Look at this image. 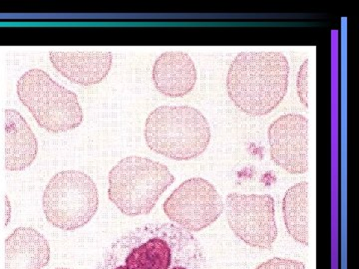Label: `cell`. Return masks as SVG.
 <instances>
[{
	"instance_id": "obj_8",
	"label": "cell",
	"mask_w": 359,
	"mask_h": 269,
	"mask_svg": "<svg viewBox=\"0 0 359 269\" xmlns=\"http://www.w3.org/2000/svg\"><path fill=\"white\" fill-rule=\"evenodd\" d=\"M170 221L190 233L211 226L224 212L221 195L209 181L203 178L187 179L170 195L163 205Z\"/></svg>"
},
{
	"instance_id": "obj_3",
	"label": "cell",
	"mask_w": 359,
	"mask_h": 269,
	"mask_svg": "<svg viewBox=\"0 0 359 269\" xmlns=\"http://www.w3.org/2000/svg\"><path fill=\"white\" fill-rule=\"evenodd\" d=\"M148 147L171 160H190L207 150L211 129L204 115L191 106H161L145 124Z\"/></svg>"
},
{
	"instance_id": "obj_13",
	"label": "cell",
	"mask_w": 359,
	"mask_h": 269,
	"mask_svg": "<svg viewBox=\"0 0 359 269\" xmlns=\"http://www.w3.org/2000/svg\"><path fill=\"white\" fill-rule=\"evenodd\" d=\"M50 261V245L32 228H18L6 240V269H42Z\"/></svg>"
},
{
	"instance_id": "obj_16",
	"label": "cell",
	"mask_w": 359,
	"mask_h": 269,
	"mask_svg": "<svg viewBox=\"0 0 359 269\" xmlns=\"http://www.w3.org/2000/svg\"><path fill=\"white\" fill-rule=\"evenodd\" d=\"M256 269H306V266L301 261L273 257L257 266Z\"/></svg>"
},
{
	"instance_id": "obj_7",
	"label": "cell",
	"mask_w": 359,
	"mask_h": 269,
	"mask_svg": "<svg viewBox=\"0 0 359 269\" xmlns=\"http://www.w3.org/2000/svg\"><path fill=\"white\" fill-rule=\"evenodd\" d=\"M224 209L229 226L240 240L257 249L273 247L278 228L275 200L271 195L229 193Z\"/></svg>"
},
{
	"instance_id": "obj_11",
	"label": "cell",
	"mask_w": 359,
	"mask_h": 269,
	"mask_svg": "<svg viewBox=\"0 0 359 269\" xmlns=\"http://www.w3.org/2000/svg\"><path fill=\"white\" fill-rule=\"evenodd\" d=\"M152 79L161 94L179 98L193 91L197 82V70L193 59L185 52H165L155 61Z\"/></svg>"
},
{
	"instance_id": "obj_15",
	"label": "cell",
	"mask_w": 359,
	"mask_h": 269,
	"mask_svg": "<svg viewBox=\"0 0 359 269\" xmlns=\"http://www.w3.org/2000/svg\"><path fill=\"white\" fill-rule=\"evenodd\" d=\"M297 94H299V100L304 107H309L308 94H309V59H306L299 68V74L297 80Z\"/></svg>"
},
{
	"instance_id": "obj_9",
	"label": "cell",
	"mask_w": 359,
	"mask_h": 269,
	"mask_svg": "<svg viewBox=\"0 0 359 269\" xmlns=\"http://www.w3.org/2000/svg\"><path fill=\"white\" fill-rule=\"evenodd\" d=\"M309 120L299 114H285L271 123L268 131L271 158L287 173L302 174L309 170Z\"/></svg>"
},
{
	"instance_id": "obj_17",
	"label": "cell",
	"mask_w": 359,
	"mask_h": 269,
	"mask_svg": "<svg viewBox=\"0 0 359 269\" xmlns=\"http://www.w3.org/2000/svg\"><path fill=\"white\" fill-rule=\"evenodd\" d=\"M4 200H6V226H7L11 219V205L7 195H6V199Z\"/></svg>"
},
{
	"instance_id": "obj_10",
	"label": "cell",
	"mask_w": 359,
	"mask_h": 269,
	"mask_svg": "<svg viewBox=\"0 0 359 269\" xmlns=\"http://www.w3.org/2000/svg\"><path fill=\"white\" fill-rule=\"evenodd\" d=\"M53 67L72 83L92 86L101 83L112 68L109 51H50Z\"/></svg>"
},
{
	"instance_id": "obj_6",
	"label": "cell",
	"mask_w": 359,
	"mask_h": 269,
	"mask_svg": "<svg viewBox=\"0 0 359 269\" xmlns=\"http://www.w3.org/2000/svg\"><path fill=\"white\" fill-rule=\"evenodd\" d=\"M47 221L63 230L86 226L95 216L99 195L95 181L88 174L69 170L54 174L43 193Z\"/></svg>"
},
{
	"instance_id": "obj_1",
	"label": "cell",
	"mask_w": 359,
	"mask_h": 269,
	"mask_svg": "<svg viewBox=\"0 0 359 269\" xmlns=\"http://www.w3.org/2000/svg\"><path fill=\"white\" fill-rule=\"evenodd\" d=\"M96 269H211L199 240L174 223H149L118 237Z\"/></svg>"
},
{
	"instance_id": "obj_4",
	"label": "cell",
	"mask_w": 359,
	"mask_h": 269,
	"mask_svg": "<svg viewBox=\"0 0 359 269\" xmlns=\"http://www.w3.org/2000/svg\"><path fill=\"white\" fill-rule=\"evenodd\" d=\"M108 197L122 214L144 216L154 209L161 195L175 181L167 166L148 158L131 156L112 167Z\"/></svg>"
},
{
	"instance_id": "obj_12",
	"label": "cell",
	"mask_w": 359,
	"mask_h": 269,
	"mask_svg": "<svg viewBox=\"0 0 359 269\" xmlns=\"http://www.w3.org/2000/svg\"><path fill=\"white\" fill-rule=\"evenodd\" d=\"M6 130V169L20 172L32 166L39 155V141L29 124L20 112L4 111Z\"/></svg>"
},
{
	"instance_id": "obj_5",
	"label": "cell",
	"mask_w": 359,
	"mask_h": 269,
	"mask_svg": "<svg viewBox=\"0 0 359 269\" xmlns=\"http://www.w3.org/2000/svg\"><path fill=\"white\" fill-rule=\"evenodd\" d=\"M16 92L37 124L50 133L71 131L83 122L76 94L54 81L43 70L26 71L18 81Z\"/></svg>"
},
{
	"instance_id": "obj_18",
	"label": "cell",
	"mask_w": 359,
	"mask_h": 269,
	"mask_svg": "<svg viewBox=\"0 0 359 269\" xmlns=\"http://www.w3.org/2000/svg\"><path fill=\"white\" fill-rule=\"evenodd\" d=\"M57 269H71V268H57Z\"/></svg>"
},
{
	"instance_id": "obj_14",
	"label": "cell",
	"mask_w": 359,
	"mask_h": 269,
	"mask_svg": "<svg viewBox=\"0 0 359 269\" xmlns=\"http://www.w3.org/2000/svg\"><path fill=\"white\" fill-rule=\"evenodd\" d=\"M285 228L295 242L309 245V183L301 181L285 193L283 200Z\"/></svg>"
},
{
	"instance_id": "obj_2",
	"label": "cell",
	"mask_w": 359,
	"mask_h": 269,
	"mask_svg": "<svg viewBox=\"0 0 359 269\" xmlns=\"http://www.w3.org/2000/svg\"><path fill=\"white\" fill-rule=\"evenodd\" d=\"M289 75V60L280 52H242L228 71L226 91L245 114L268 115L287 95Z\"/></svg>"
}]
</instances>
